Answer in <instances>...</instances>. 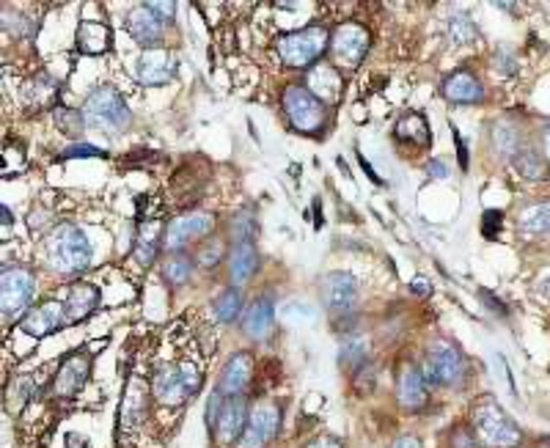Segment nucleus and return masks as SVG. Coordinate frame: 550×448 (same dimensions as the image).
I'll list each match as a JSON object with an SVG mask.
<instances>
[{
  "label": "nucleus",
  "mask_w": 550,
  "mask_h": 448,
  "mask_svg": "<svg viewBox=\"0 0 550 448\" xmlns=\"http://www.w3.org/2000/svg\"><path fill=\"white\" fill-rule=\"evenodd\" d=\"M83 116L91 130L103 135H121L133 121V113H129L124 97L113 86H100L91 91L83 105Z\"/></svg>",
  "instance_id": "nucleus-1"
},
{
  "label": "nucleus",
  "mask_w": 550,
  "mask_h": 448,
  "mask_svg": "<svg viewBox=\"0 0 550 448\" xmlns=\"http://www.w3.org/2000/svg\"><path fill=\"white\" fill-rule=\"evenodd\" d=\"M47 256H50V265L58 273L78 275V273H83L91 265L94 248H91L88 234L80 226H72V223H67V226H61L58 232L50 234Z\"/></svg>",
  "instance_id": "nucleus-2"
},
{
  "label": "nucleus",
  "mask_w": 550,
  "mask_h": 448,
  "mask_svg": "<svg viewBox=\"0 0 550 448\" xmlns=\"http://www.w3.org/2000/svg\"><path fill=\"white\" fill-rule=\"evenodd\" d=\"M275 47H278V55H281V61L286 63V67L308 69L328 53L331 34H328V28H322V25H308V28L292 30V34L278 37Z\"/></svg>",
  "instance_id": "nucleus-3"
},
{
  "label": "nucleus",
  "mask_w": 550,
  "mask_h": 448,
  "mask_svg": "<svg viewBox=\"0 0 550 448\" xmlns=\"http://www.w3.org/2000/svg\"><path fill=\"white\" fill-rule=\"evenodd\" d=\"M201 388V371L193 363H176V366H166L163 371L154 374L152 382V394L160 404L168 407H179L185 402H190Z\"/></svg>",
  "instance_id": "nucleus-4"
},
{
  "label": "nucleus",
  "mask_w": 550,
  "mask_h": 448,
  "mask_svg": "<svg viewBox=\"0 0 550 448\" xmlns=\"http://www.w3.org/2000/svg\"><path fill=\"white\" fill-rule=\"evenodd\" d=\"M473 429L484 445H493V448H512L521 443V427L509 419L496 399H484L476 404Z\"/></svg>",
  "instance_id": "nucleus-5"
},
{
  "label": "nucleus",
  "mask_w": 550,
  "mask_h": 448,
  "mask_svg": "<svg viewBox=\"0 0 550 448\" xmlns=\"http://www.w3.org/2000/svg\"><path fill=\"white\" fill-rule=\"evenodd\" d=\"M283 110L292 121L295 130L300 133H319L322 124H325V102H322L316 94H311V88L306 86H289L283 91Z\"/></svg>",
  "instance_id": "nucleus-6"
},
{
  "label": "nucleus",
  "mask_w": 550,
  "mask_h": 448,
  "mask_svg": "<svg viewBox=\"0 0 550 448\" xmlns=\"http://www.w3.org/2000/svg\"><path fill=\"white\" fill-rule=\"evenodd\" d=\"M369 45H372V34L361 22H341L331 37L333 67L358 69L369 53Z\"/></svg>",
  "instance_id": "nucleus-7"
},
{
  "label": "nucleus",
  "mask_w": 550,
  "mask_h": 448,
  "mask_svg": "<svg viewBox=\"0 0 550 448\" xmlns=\"http://www.w3.org/2000/svg\"><path fill=\"white\" fill-rule=\"evenodd\" d=\"M422 374L427 386H455L465 374V358L455 344L438 341L430 346L427 358L422 363Z\"/></svg>",
  "instance_id": "nucleus-8"
},
{
  "label": "nucleus",
  "mask_w": 550,
  "mask_h": 448,
  "mask_svg": "<svg viewBox=\"0 0 550 448\" xmlns=\"http://www.w3.org/2000/svg\"><path fill=\"white\" fill-rule=\"evenodd\" d=\"M37 295V281L28 270L22 267H12L4 273L0 278V303H4V316L14 319L17 314H28L30 308V300Z\"/></svg>",
  "instance_id": "nucleus-9"
},
{
  "label": "nucleus",
  "mask_w": 550,
  "mask_h": 448,
  "mask_svg": "<svg viewBox=\"0 0 550 448\" xmlns=\"http://www.w3.org/2000/svg\"><path fill=\"white\" fill-rule=\"evenodd\" d=\"M319 297H322V305H325L333 316H349L355 305H358V281H355L352 273H344V270L328 273L322 278Z\"/></svg>",
  "instance_id": "nucleus-10"
},
{
  "label": "nucleus",
  "mask_w": 550,
  "mask_h": 448,
  "mask_svg": "<svg viewBox=\"0 0 550 448\" xmlns=\"http://www.w3.org/2000/svg\"><path fill=\"white\" fill-rule=\"evenodd\" d=\"M215 229V217L207 212H187L168 223L166 229V248L174 253L190 242H201V237H209Z\"/></svg>",
  "instance_id": "nucleus-11"
},
{
  "label": "nucleus",
  "mask_w": 550,
  "mask_h": 448,
  "mask_svg": "<svg viewBox=\"0 0 550 448\" xmlns=\"http://www.w3.org/2000/svg\"><path fill=\"white\" fill-rule=\"evenodd\" d=\"M278 429H281V407L265 402L256 410H250V419H248V427H245L240 445L242 448H265L275 440Z\"/></svg>",
  "instance_id": "nucleus-12"
},
{
  "label": "nucleus",
  "mask_w": 550,
  "mask_h": 448,
  "mask_svg": "<svg viewBox=\"0 0 550 448\" xmlns=\"http://www.w3.org/2000/svg\"><path fill=\"white\" fill-rule=\"evenodd\" d=\"M176 67H179V61L171 50H146L138 61H135V77L144 83V86H166L174 80L176 75Z\"/></svg>",
  "instance_id": "nucleus-13"
},
{
  "label": "nucleus",
  "mask_w": 550,
  "mask_h": 448,
  "mask_svg": "<svg viewBox=\"0 0 550 448\" xmlns=\"http://www.w3.org/2000/svg\"><path fill=\"white\" fill-rule=\"evenodd\" d=\"M91 374V355L86 352H72L61 361L58 371H55V379H53V394L61 396V399H70L75 396Z\"/></svg>",
  "instance_id": "nucleus-14"
},
{
  "label": "nucleus",
  "mask_w": 550,
  "mask_h": 448,
  "mask_svg": "<svg viewBox=\"0 0 550 448\" xmlns=\"http://www.w3.org/2000/svg\"><path fill=\"white\" fill-rule=\"evenodd\" d=\"M127 30L141 47L160 50V42H163V37H166V22L152 12L149 4H141V6H135L133 12H129Z\"/></svg>",
  "instance_id": "nucleus-15"
},
{
  "label": "nucleus",
  "mask_w": 550,
  "mask_h": 448,
  "mask_svg": "<svg viewBox=\"0 0 550 448\" xmlns=\"http://www.w3.org/2000/svg\"><path fill=\"white\" fill-rule=\"evenodd\" d=\"M248 419H250V412H248L245 396H226L223 410H220V419H218V427H215L212 435L220 443H226V445L234 443V440H242Z\"/></svg>",
  "instance_id": "nucleus-16"
},
{
  "label": "nucleus",
  "mask_w": 550,
  "mask_h": 448,
  "mask_svg": "<svg viewBox=\"0 0 550 448\" xmlns=\"http://www.w3.org/2000/svg\"><path fill=\"white\" fill-rule=\"evenodd\" d=\"M61 325H67V319H63V303H58V300H45V303L34 305L20 322V328L34 338L55 333Z\"/></svg>",
  "instance_id": "nucleus-17"
},
{
  "label": "nucleus",
  "mask_w": 550,
  "mask_h": 448,
  "mask_svg": "<svg viewBox=\"0 0 550 448\" xmlns=\"http://www.w3.org/2000/svg\"><path fill=\"white\" fill-rule=\"evenodd\" d=\"M96 305H100V289L94 283H72L63 300V319L67 325H78L94 314Z\"/></svg>",
  "instance_id": "nucleus-18"
},
{
  "label": "nucleus",
  "mask_w": 550,
  "mask_h": 448,
  "mask_svg": "<svg viewBox=\"0 0 550 448\" xmlns=\"http://www.w3.org/2000/svg\"><path fill=\"white\" fill-rule=\"evenodd\" d=\"M427 379L422 374V369L415 366H407L402 374H399V382H397V396H399V404L407 407V410H422L430 399L427 394Z\"/></svg>",
  "instance_id": "nucleus-19"
},
{
  "label": "nucleus",
  "mask_w": 550,
  "mask_h": 448,
  "mask_svg": "<svg viewBox=\"0 0 550 448\" xmlns=\"http://www.w3.org/2000/svg\"><path fill=\"white\" fill-rule=\"evenodd\" d=\"M443 97L460 105H476L484 100V86L471 72H455L443 80Z\"/></svg>",
  "instance_id": "nucleus-20"
},
{
  "label": "nucleus",
  "mask_w": 550,
  "mask_h": 448,
  "mask_svg": "<svg viewBox=\"0 0 550 448\" xmlns=\"http://www.w3.org/2000/svg\"><path fill=\"white\" fill-rule=\"evenodd\" d=\"M250 374H253V361L248 352H237V355L229 358V363L223 366V374H220V391L226 396H240L245 391V386L250 382Z\"/></svg>",
  "instance_id": "nucleus-21"
},
{
  "label": "nucleus",
  "mask_w": 550,
  "mask_h": 448,
  "mask_svg": "<svg viewBox=\"0 0 550 448\" xmlns=\"http://www.w3.org/2000/svg\"><path fill=\"white\" fill-rule=\"evenodd\" d=\"M22 100L34 108V110H45V108H58V83L47 75V72H39L30 80H25L22 86Z\"/></svg>",
  "instance_id": "nucleus-22"
},
{
  "label": "nucleus",
  "mask_w": 550,
  "mask_h": 448,
  "mask_svg": "<svg viewBox=\"0 0 550 448\" xmlns=\"http://www.w3.org/2000/svg\"><path fill=\"white\" fill-rule=\"evenodd\" d=\"M245 333L256 341H262L273 333L275 328V308H273V300L270 297H259L248 305L245 311Z\"/></svg>",
  "instance_id": "nucleus-23"
},
{
  "label": "nucleus",
  "mask_w": 550,
  "mask_h": 448,
  "mask_svg": "<svg viewBox=\"0 0 550 448\" xmlns=\"http://www.w3.org/2000/svg\"><path fill=\"white\" fill-rule=\"evenodd\" d=\"M113 45V30L100 20H86L78 28V50L86 55H103Z\"/></svg>",
  "instance_id": "nucleus-24"
},
{
  "label": "nucleus",
  "mask_w": 550,
  "mask_h": 448,
  "mask_svg": "<svg viewBox=\"0 0 550 448\" xmlns=\"http://www.w3.org/2000/svg\"><path fill=\"white\" fill-rule=\"evenodd\" d=\"M394 138L399 143L407 146H430V121L422 113H405L397 124H394Z\"/></svg>",
  "instance_id": "nucleus-25"
},
{
  "label": "nucleus",
  "mask_w": 550,
  "mask_h": 448,
  "mask_svg": "<svg viewBox=\"0 0 550 448\" xmlns=\"http://www.w3.org/2000/svg\"><path fill=\"white\" fill-rule=\"evenodd\" d=\"M256 270H259L256 245H253V242H234V248H232V253H229V273H232V281H234L237 286H240V283H248Z\"/></svg>",
  "instance_id": "nucleus-26"
},
{
  "label": "nucleus",
  "mask_w": 550,
  "mask_h": 448,
  "mask_svg": "<svg viewBox=\"0 0 550 448\" xmlns=\"http://www.w3.org/2000/svg\"><path fill=\"white\" fill-rule=\"evenodd\" d=\"M146 410H149V394L144 388V382H135V386L127 388L124 404H121V427L124 429H135L144 424L146 419Z\"/></svg>",
  "instance_id": "nucleus-27"
},
{
  "label": "nucleus",
  "mask_w": 550,
  "mask_h": 448,
  "mask_svg": "<svg viewBox=\"0 0 550 448\" xmlns=\"http://www.w3.org/2000/svg\"><path fill=\"white\" fill-rule=\"evenodd\" d=\"M160 237H163V226H160V220H144L141 226H138L133 253H135V259H138L144 267H149V265L157 259Z\"/></svg>",
  "instance_id": "nucleus-28"
},
{
  "label": "nucleus",
  "mask_w": 550,
  "mask_h": 448,
  "mask_svg": "<svg viewBox=\"0 0 550 448\" xmlns=\"http://www.w3.org/2000/svg\"><path fill=\"white\" fill-rule=\"evenodd\" d=\"M517 229H521L523 237H531V240L550 237V201L523 209L521 217H517Z\"/></svg>",
  "instance_id": "nucleus-29"
},
{
  "label": "nucleus",
  "mask_w": 550,
  "mask_h": 448,
  "mask_svg": "<svg viewBox=\"0 0 550 448\" xmlns=\"http://www.w3.org/2000/svg\"><path fill=\"white\" fill-rule=\"evenodd\" d=\"M512 166H514V171L521 174L523 179H531V182H542V179H547V159H545L537 149L523 146L521 151L514 154Z\"/></svg>",
  "instance_id": "nucleus-30"
},
{
  "label": "nucleus",
  "mask_w": 550,
  "mask_h": 448,
  "mask_svg": "<svg viewBox=\"0 0 550 448\" xmlns=\"http://www.w3.org/2000/svg\"><path fill=\"white\" fill-rule=\"evenodd\" d=\"M193 267H196V262H193L185 250H174L168 259H166V265H163V278H166L171 286H182V283L190 281Z\"/></svg>",
  "instance_id": "nucleus-31"
},
{
  "label": "nucleus",
  "mask_w": 550,
  "mask_h": 448,
  "mask_svg": "<svg viewBox=\"0 0 550 448\" xmlns=\"http://www.w3.org/2000/svg\"><path fill=\"white\" fill-rule=\"evenodd\" d=\"M53 121H55L58 130H61L63 135H70V138H80V135L86 133V126H88L83 110L67 108V105H58V108L53 110Z\"/></svg>",
  "instance_id": "nucleus-32"
},
{
  "label": "nucleus",
  "mask_w": 550,
  "mask_h": 448,
  "mask_svg": "<svg viewBox=\"0 0 550 448\" xmlns=\"http://www.w3.org/2000/svg\"><path fill=\"white\" fill-rule=\"evenodd\" d=\"M339 363H341V369L358 374L369 363V344L364 338H349L339 352Z\"/></svg>",
  "instance_id": "nucleus-33"
},
{
  "label": "nucleus",
  "mask_w": 550,
  "mask_h": 448,
  "mask_svg": "<svg viewBox=\"0 0 550 448\" xmlns=\"http://www.w3.org/2000/svg\"><path fill=\"white\" fill-rule=\"evenodd\" d=\"M245 300H242V292L237 289V286H232V289H223L218 297H215V316L220 319L223 325L234 322V319L240 316Z\"/></svg>",
  "instance_id": "nucleus-34"
},
{
  "label": "nucleus",
  "mask_w": 550,
  "mask_h": 448,
  "mask_svg": "<svg viewBox=\"0 0 550 448\" xmlns=\"http://www.w3.org/2000/svg\"><path fill=\"white\" fill-rule=\"evenodd\" d=\"M446 34H448V39H451V42L463 47V45L476 42L479 30H476V22H473L468 14H451V17H448V22H446Z\"/></svg>",
  "instance_id": "nucleus-35"
},
{
  "label": "nucleus",
  "mask_w": 550,
  "mask_h": 448,
  "mask_svg": "<svg viewBox=\"0 0 550 448\" xmlns=\"http://www.w3.org/2000/svg\"><path fill=\"white\" fill-rule=\"evenodd\" d=\"M493 146L501 157H512L521 151V135H517V130L509 124V121H498L496 130H493Z\"/></svg>",
  "instance_id": "nucleus-36"
},
{
  "label": "nucleus",
  "mask_w": 550,
  "mask_h": 448,
  "mask_svg": "<svg viewBox=\"0 0 550 448\" xmlns=\"http://www.w3.org/2000/svg\"><path fill=\"white\" fill-rule=\"evenodd\" d=\"M223 253H226V245L223 240L218 237H207L199 242V253H196V265H201L204 270H212L223 262Z\"/></svg>",
  "instance_id": "nucleus-37"
},
{
  "label": "nucleus",
  "mask_w": 550,
  "mask_h": 448,
  "mask_svg": "<svg viewBox=\"0 0 550 448\" xmlns=\"http://www.w3.org/2000/svg\"><path fill=\"white\" fill-rule=\"evenodd\" d=\"M30 396H34V379H30V377H17L12 386H9L6 404H9V410L20 412V410L30 402Z\"/></svg>",
  "instance_id": "nucleus-38"
},
{
  "label": "nucleus",
  "mask_w": 550,
  "mask_h": 448,
  "mask_svg": "<svg viewBox=\"0 0 550 448\" xmlns=\"http://www.w3.org/2000/svg\"><path fill=\"white\" fill-rule=\"evenodd\" d=\"M333 75H336L333 63H331V67H316V69L311 72V80H308L311 94H316V97H319V91H325V97H336V94H339V83H328V77H333Z\"/></svg>",
  "instance_id": "nucleus-39"
},
{
  "label": "nucleus",
  "mask_w": 550,
  "mask_h": 448,
  "mask_svg": "<svg viewBox=\"0 0 550 448\" xmlns=\"http://www.w3.org/2000/svg\"><path fill=\"white\" fill-rule=\"evenodd\" d=\"M259 234V223L250 212H240L234 220H232V237L237 242H253Z\"/></svg>",
  "instance_id": "nucleus-40"
},
{
  "label": "nucleus",
  "mask_w": 550,
  "mask_h": 448,
  "mask_svg": "<svg viewBox=\"0 0 550 448\" xmlns=\"http://www.w3.org/2000/svg\"><path fill=\"white\" fill-rule=\"evenodd\" d=\"M448 445L451 448H481V440L468 427H455V429H451Z\"/></svg>",
  "instance_id": "nucleus-41"
},
{
  "label": "nucleus",
  "mask_w": 550,
  "mask_h": 448,
  "mask_svg": "<svg viewBox=\"0 0 550 448\" xmlns=\"http://www.w3.org/2000/svg\"><path fill=\"white\" fill-rule=\"evenodd\" d=\"M501 226H504L501 209H488V212H484V220H481V234H484V237H488V240H498Z\"/></svg>",
  "instance_id": "nucleus-42"
},
{
  "label": "nucleus",
  "mask_w": 550,
  "mask_h": 448,
  "mask_svg": "<svg viewBox=\"0 0 550 448\" xmlns=\"http://www.w3.org/2000/svg\"><path fill=\"white\" fill-rule=\"evenodd\" d=\"M63 159H88V157H105V149L91 146V143H78V146H67L61 154Z\"/></svg>",
  "instance_id": "nucleus-43"
},
{
  "label": "nucleus",
  "mask_w": 550,
  "mask_h": 448,
  "mask_svg": "<svg viewBox=\"0 0 550 448\" xmlns=\"http://www.w3.org/2000/svg\"><path fill=\"white\" fill-rule=\"evenodd\" d=\"M223 402H226V396H223V391L218 388V391L209 396V404H207V427H209V432H215V427H218V419H220Z\"/></svg>",
  "instance_id": "nucleus-44"
},
{
  "label": "nucleus",
  "mask_w": 550,
  "mask_h": 448,
  "mask_svg": "<svg viewBox=\"0 0 550 448\" xmlns=\"http://www.w3.org/2000/svg\"><path fill=\"white\" fill-rule=\"evenodd\" d=\"M283 316H286V319H306V322H311V319H314V308L306 305V303H292V305H286Z\"/></svg>",
  "instance_id": "nucleus-45"
},
{
  "label": "nucleus",
  "mask_w": 550,
  "mask_h": 448,
  "mask_svg": "<svg viewBox=\"0 0 550 448\" xmlns=\"http://www.w3.org/2000/svg\"><path fill=\"white\" fill-rule=\"evenodd\" d=\"M496 72H501V75H514L517 72V63H514V58L506 50L496 53Z\"/></svg>",
  "instance_id": "nucleus-46"
},
{
  "label": "nucleus",
  "mask_w": 550,
  "mask_h": 448,
  "mask_svg": "<svg viewBox=\"0 0 550 448\" xmlns=\"http://www.w3.org/2000/svg\"><path fill=\"white\" fill-rule=\"evenodd\" d=\"M149 6H152V12H154L160 20H163V22H168V20L174 17V9H176L174 4H168V0H163V4H149Z\"/></svg>",
  "instance_id": "nucleus-47"
},
{
  "label": "nucleus",
  "mask_w": 550,
  "mask_h": 448,
  "mask_svg": "<svg viewBox=\"0 0 550 448\" xmlns=\"http://www.w3.org/2000/svg\"><path fill=\"white\" fill-rule=\"evenodd\" d=\"M63 448H91V443L80 432H70L67 437H63Z\"/></svg>",
  "instance_id": "nucleus-48"
},
{
  "label": "nucleus",
  "mask_w": 550,
  "mask_h": 448,
  "mask_svg": "<svg viewBox=\"0 0 550 448\" xmlns=\"http://www.w3.org/2000/svg\"><path fill=\"white\" fill-rule=\"evenodd\" d=\"M427 171H430L432 179H448V168H446V163H440V159H430Z\"/></svg>",
  "instance_id": "nucleus-49"
},
{
  "label": "nucleus",
  "mask_w": 550,
  "mask_h": 448,
  "mask_svg": "<svg viewBox=\"0 0 550 448\" xmlns=\"http://www.w3.org/2000/svg\"><path fill=\"white\" fill-rule=\"evenodd\" d=\"M451 130H455V126H451ZM455 143H457V159H460V168L463 171H468V149H465V143H463V138H460V133L455 130Z\"/></svg>",
  "instance_id": "nucleus-50"
},
{
  "label": "nucleus",
  "mask_w": 550,
  "mask_h": 448,
  "mask_svg": "<svg viewBox=\"0 0 550 448\" xmlns=\"http://www.w3.org/2000/svg\"><path fill=\"white\" fill-rule=\"evenodd\" d=\"M391 448H424V445H422V440H418L415 435H405V437L394 440Z\"/></svg>",
  "instance_id": "nucleus-51"
},
{
  "label": "nucleus",
  "mask_w": 550,
  "mask_h": 448,
  "mask_svg": "<svg viewBox=\"0 0 550 448\" xmlns=\"http://www.w3.org/2000/svg\"><path fill=\"white\" fill-rule=\"evenodd\" d=\"M410 289H413L415 295H422V297H430V295H432V286H430V281H427V278H415Z\"/></svg>",
  "instance_id": "nucleus-52"
},
{
  "label": "nucleus",
  "mask_w": 550,
  "mask_h": 448,
  "mask_svg": "<svg viewBox=\"0 0 550 448\" xmlns=\"http://www.w3.org/2000/svg\"><path fill=\"white\" fill-rule=\"evenodd\" d=\"M306 448H344V445H341V440H336V437H316V440L308 443Z\"/></svg>",
  "instance_id": "nucleus-53"
},
{
  "label": "nucleus",
  "mask_w": 550,
  "mask_h": 448,
  "mask_svg": "<svg viewBox=\"0 0 550 448\" xmlns=\"http://www.w3.org/2000/svg\"><path fill=\"white\" fill-rule=\"evenodd\" d=\"M479 297L484 300V303H488V308L490 311H498V314H506V308H501V303L493 297V292H479Z\"/></svg>",
  "instance_id": "nucleus-54"
},
{
  "label": "nucleus",
  "mask_w": 550,
  "mask_h": 448,
  "mask_svg": "<svg viewBox=\"0 0 550 448\" xmlns=\"http://www.w3.org/2000/svg\"><path fill=\"white\" fill-rule=\"evenodd\" d=\"M537 292H539L545 300H550V275H542V278H539V283H537Z\"/></svg>",
  "instance_id": "nucleus-55"
},
{
  "label": "nucleus",
  "mask_w": 550,
  "mask_h": 448,
  "mask_svg": "<svg viewBox=\"0 0 550 448\" xmlns=\"http://www.w3.org/2000/svg\"><path fill=\"white\" fill-rule=\"evenodd\" d=\"M0 223H4L6 229H12L14 217H12V209H9V207H0Z\"/></svg>",
  "instance_id": "nucleus-56"
},
{
  "label": "nucleus",
  "mask_w": 550,
  "mask_h": 448,
  "mask_svg": "<svg viewBox=\"0 0 550 448\" xmlns=\"http://www.w3.org/2000/svg\"><path fill=\"white\" fill-rule=\"evenodd\" d=\"M542 146H545V154H547V159H550V124L542 130Z\"/></svg>",
  "instance_id": "nucleus-57"
},
{
  "label": "nucleus",
  "mask_w": 550,
  "mask_h": 448,
  "mask_svg": "<svg viewBox=\"0 0 550 448\" xmlns=\"http://www.w3.org/2000/svg\"><path fill=\"white\" fill-rule=\"evenodd\" d=\"M537 448H550V437H542V440L537 443Z\"/></svg>",
  "instance_id": "nucleus-58"
}]
</instances>
